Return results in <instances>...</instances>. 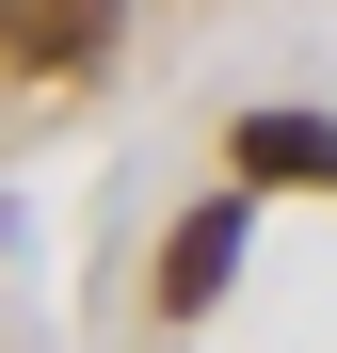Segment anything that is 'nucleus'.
<instances>
[{
	"mask_svg": "<svg viewBox=\"0 0 337 353\" xmlns=\"http://www.w3.org/2000/svg\"><path fill=\"white\" fill-rule=\"evenodd\" d=\"M112 17H129V0H0V65L65 81V65H96V48H112Z\"/></svg>",
	"mask_w": 337,
	"mask_h": 353,
	"instance_id": "1",
	"label": "nucleus"
},
{
	"mask_svg": "<svg viewBox=\"0 0 337 353\" xmlns=\"http://www.w3.org/2000/svg\"><path fill=\"white\" fill-rule=\"evenodd\" d=\"M225 273H241V209H193L177 241H161V321H209Z\"/></svg>",
	"mask_w": 337,
	"mask_h": 353,
	"instance_id": "2",
	"label": "nucleus"
},
{
	"mask_svg": "<svg viewBox=\"0 0 337 353\" xmlns=\"http://www.w3.org/2000/svg\"><path fill=\"white\" fill-rule=\"evenodd\" d=\"M241 176H289V193H337V112H241Z\"/></svg>",
	"mask_w": 337,
	"mask_h": 353,
	"instance_id": "3",
	"label": "nucleus"
}]
</instances>
